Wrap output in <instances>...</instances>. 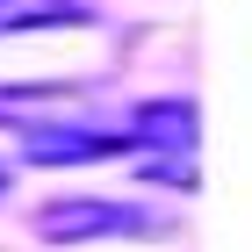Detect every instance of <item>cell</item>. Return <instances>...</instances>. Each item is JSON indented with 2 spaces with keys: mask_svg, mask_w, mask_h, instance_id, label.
<instances>
[{
  "mask_svg": "<svg viewBox=\"0 0 252 252\" xmlns=\"http://www.w3.org/2000/svg\"><path fill=\"white\" fill-rule=\"evenodd\" d=\"M116 231H152V216L130 202H101V194H65L36 209V238L51 245H79V238H116Z\"/></svg>",
  "mask_w": 252,
  "mask_h": 252,
  "instance_id": "obj_1",
  "label": "cell"
},
{
  "mask_svg": "<svg viewBox=\"0 0 252 252\" xmlns=\"http://www.w3.org/2000/svg\"><path fill=\"white\" fill-rule=\"evenodd\" d=\"M130 137L116 130H29L22 137V158L29 166H94V158H123Z\"/></svg>",
  "mask_w": 252,
  "mask_h": 252,
  "instance_id": "obj_2",
  "label": "cell"
},
{
  "mask_svg": "<svg viewBox=\"0 0 252 252\" xmlns=\"http://www.w3.org/2000/svg\"><path fill=\"white\" fill-rule=\"evenodd\" d=\"M194 130H202V116H194V101H152L144 116H137V137L130 152L144 144V152H173V166H194Z\"/></svg>",
  "mask_w": 252,
  "mask_h": 252,
  "instance_id": "obj_3",
  "label": "cell"
},
{
  "mask_svg": "<svg viewBox=\"0 0 252 252\" xmlns=\"http://www.w3.org/2000/svg\"><path fill=\"white\" fill-rule=\"evenodd\" d=\"M87 7L79 0H0V36H22V29H79Z\"/></svg>",
  "mask_w": 252,
  "mask_h": 252,
  "instance_id": "obj_4",
  "label": "cell"
},
{
  "mask_svg": "<svg viewBox=\"0 0 252 252\" xmlns=\"http://www.w3.org/2000/svg\"><path fill=\"white\" fill-rule=\"evenodd\" d=\"M0 194H7V166H0Z\"/></svg>",
  "mask_w": 252,
  "mask_h": 252,
  "instance_id": "obj_5",
  "label": "cell"
}]
</instances>
